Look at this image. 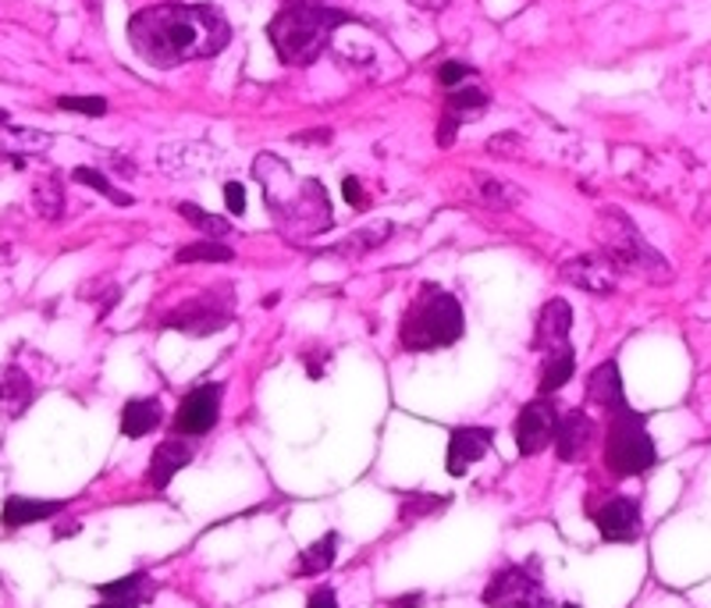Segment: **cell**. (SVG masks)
Instances as JSON below:
<instances>
[{
	"label": "cell",
	"mask_w": 711,
	"mask_h": 608,
	"mask_svg": "<svg viewBox=\"0 0 711 608\" xmlns=\"http://www.w3.org/2000/svg\"><path fill=\"white\" fill-rule=\"evenodd\" d=\"M71 181H79V186L97 189L100 196H108V200H111V203H118V207H132V196H129V192H121V189H114L111 181H108V175H100L97 167H71Z\"/></svg>",
	"instance_id": "31"
},
{
	"label": "cell",
	"mask_w": 711,
	"mask_h": 608,
	"mask_svg": "<svg viewBox=\"0 0 711 608\" xmlns=\"http://www.w3.org/2000/svg\"><path fill=\"white\" fill-rule=\"evenodd\" d=\"M232 261H235V253L218 239H200L175 253V264H232Z\"/></svg>",
	"instance_id": "25"
},
{
	"label": "cell",
	"mask_w": 711,
	"mask_h": 608,
	"mask_svg": "<svg viewBox=\"0 0 711 608\" xmlns=\"http://www.w3.org/2000/svg\"><path fill=\"white\" fill-rule=\"evenodd\" d=\"M474 75V68L470 65H463V60H445L442 68H437V82H442L445 89H456V86H463L466 79Z\"/></svg>",
	"instance_id": "34"
},
{
	"label": "cell",
	"mask_w": 711,
	"mask_h": 608,
	"mask_svg": "<svg viewBox=\"0 0 711 608\" xmlns=\"http://www.w3.org/2000/svg\"><path fill=\"white\" fill-rule=\"evenodd\" d=\"M474 186L480 203L488 210H516L523 203V189L509 186L502 178H491V175H474Z\"/></svg>",
	"instance_id": "24"
},
{
	"label": "cell",
	"mask_w": 711,
	"mask_h": 608,
	"mask_svg": "<svg viewBox=\"0 0 711 608\" xmlns=\"http://www.w3.org/2000/svg\"><path fill=\"white\" fill-rule=\"evenodd\" d=\"M335 555H338V534L335 530H327L324 538H316L310 549L299 552L292 576H321L324 570L335 566Z\"/></svg>",
	"instance_id": "23"
},
{
	"label": "cell",
	"mask_w": 711,
	"mask_h": 608,
	"mask_svg": "<svg viewBox=\"0 0 711 608\" xmlns=\"http://www.w3.org/2000/svg\"><path fill=\"white\" fill-rule=\"evenodd\" d=\"M569 331H573V307L566 299H548L537 313L531 349H537V353H552V349L569 342Z\"/></svg>",
	"instance_id": "16"
},
{
	"label": "cell",
	"mask_w": 711,
	"mask_h": 608,
	"mask_svg": "<svg viewBox=\"0 0 711 608\" xmlns=\"http://www.w3.org/2000/svg\"><path fill=\"white\" fill-rule=\"evenodd\" d=\"M573 374H577V353H573V345H558L552 353H544V363H541V377H537V395H555L563 391Z\"/></svg>",
	"instance_id": "21"
},
{
	"label": "cell",
	"mask_w": 711,
	"mask_h": 608,
	"mask_svg": "<svg viewBox=\"0 0 711 608\" xmlns=\"http://www.w3.org/2000/svg\"><path fill=\"white\" fill-rule=\"evenodd\" d=\"M516 143H520L516 135H495V140H488V150H491L495 157H498V154H502V157H512V150H509V146H516Z\"/></svg>",
	"instance_id": "39"
},
{
	"label": "cell",
	"mask_w": 711,
	"mask_h": 608,
	"mask_svg": "<svg viewBox=\"0 0 711 608\" xmlns=\"http://www.w3.org/2000/svg\"><path fill=\"white\" fill-rule=\"evenodd\" d=\"M595 527L601 541L609 544H633L644 530V516H641V501L630 495H615L595 512Z\"/></svg>",
	"instance_id": "11"
},
{
	"label": "cell",
	"mask_w": 711,
	"mask_h": 608,
	"mask_svg": "<svg viewBox=\"0 0 711 608\" xmlns=\"http://www.w3.org/2000/svg\"><path fill=\"white\" fill-rule=\"evenodd\" d=\"M129 43L146 65L178 68L218 57L232 43V25L210 4H160L132 14Z\"/></svg>",
	"instance_id": "1"
},
{
	"label": "cell",
	"mask_w": 711,
	"mask_h": 608,
	"mask_svg": "<svg viewBox=\"0 0 711 608\" xmlns=\"http://www.w3.org/2000/svg\"><path fill=\"white\" fill-rule=\"evenodd\" d=\"M558 402L552 395H537L534 402H526L516 423H512V438H516L520 455H537L555 442V428H558Z\"/></svg>",
	"instance_id": "10"
},
{
	"label": "cell",
	"mask_w": 711,
	"mask_h": 608,
	"mask_svg": "<svg viewBox=\"0 0 711 608\" xmlns=\"http://www.w3.org/2000/svg\"><path fill=\"white\" fill-rule=\"evenodd\" d=\"M484 108H488V93H484L480 86H456V89H448V97H445V114L452 118H470V114H480Z\"/></svg>",
	"instance_id": "28"
},
{
	"label": "cell",
	"mask_w": 711,
	"mask_h": 608,
	"mask_svg": "<svg viewBox=\"0 0 711 608\" xmlns=\"http://www.w3.org/2000/svg\"><path fill=\"white\" fill-rule=\"evenodd\" d=\"M658 463L655 438L647 434V420L630 402L609 413L604 434V469L612 477H641Z\"/></svg>",
	"instance_id": "6"
},
{
	"label": "cell",
	"mask_w": 711,
	"mask_h": 608,
	"mask_svg": "<svg viewBox=\"0 0 711 608\" xmlns=\"http://www.w3.org/2000/svg\"><path fill=\"white\" fill-rule=\"evenodd\" d=\"M97 595L100 601L93 608H143L149 595H154V584H149V576L140 570V573L118 576L111 584H100Z\"/></svg>",
	"instance_id": "17"
},
{
	"label": "cell",
	"mask_w": 711,
	"mask_h": 608,
	"mask_svg": "<svg viewBox=\"0 0 711 608\" xmlns=\"http://www.w3.org/2000/svg\"><path fill=\"white\" fill-rule=\"evenodd\" d=\"M221 395H224V385L210 382V385H200L192 388L186 399L178 402L175 417H171V431L178 438H203L218 428L221 420Z\"/></svg>",
	"instance_id": "9"
},
{
	"label": "cell",
	"mask_w": 711,
	"mask_h": 608,
	"mask_svg": "<svg viewBox=\"0 0 711 608\" xmlns=\"http://www.w3.org/2000/svg\"><path fill=\"white\" fill-rule=\"evenodd\" d=\"M4 146H14V167H22V154H43V150L51 146V135L43 132H33V129H4L0 135V150Z\"/></svg>",
	"instance_id": "29"
},
{
	"label": "cell",
	"mask_w": 711,
	"mask_h": 608,
	"mask_svg": "<svg viewBox=\"0 0 711 608\" xmlns=\"http://www.w3.org/2000/svg\"><path fill=\"white\" fill-rule=\"evenodd\" d=\"M192 463V445L186 438H168V442H160L149 455V466H146V484L154 491H164L168 484L175 480V474H181Z\"/></svg>",
	"instance_id": "15"
},
{
	"label": "cell",
	"mask_w": 711,
	"mask_h": 608,
	"mask_svg": "<svg viewBox=\"0 0 711 608\" xmlns=\"http://www.w3.org/2000/svg\"><path fill=\"white\" fill-rule=\"evenodd\" d=\"M164 420V406L160 399H129L125 409H121V434L140 442V438L154 434Z\"/></svg>",
	"instance_id": "22"
},
{
	"label": "cell",
	"mask_w": 711,
	"mask_h": 608,
	"mask_svg": "<svg viewBox=\"0 0 711 608\" xmlns=\"http://www.w3.org/2000/svg\"><path fill=\"white\" fill-rule=\"evenodd\" d=\"M459 125H463L459 118H452V114H442V125H437V135H434V140H437V146H442V150H448L452 143H456V132H459Z\"/></svg>",
	"instance_id": "35"
},
{
	"label": "cell",
	"mask_w": 711,
	"mask_h": 608,
	"mask_svg": "<svg viewBox=\"0 0 711 608\" xmlns=\"http://www.w3.org/2000/svg\"><path fill=\"white\" fill-rule=\"evenodd\" d=\"M307 608H342V605H338V595H335V587H316L313 595L307 598Z\"/></svg>",
	"instance_id": "38"
},
{
	"label": "cell",
	"mask_w": 711,
	"mask_h": 608,
	"mask_svg": "<svg viewBox=\"0 0 711 608\" xmlns=\"http://www.w3.org/2000/svg\"><path fill=\"white\" fill-rule=\"evenodd\" d=\"M595 242L601 256L609 261L619 275H633V278H652L665 281L673 278L669 261L641 235V228L633 224L623 210L615 207H601L595 218Z\"/></svg>",
	"instance_id": "5"
},
{
	"label": "cell",
	"mask_w": 711,
	"mask_h": 608,
	"mask_svg": "<svg viewBox=\"0 0 711 608\" xmlns=\"http://www.w3.org/2000/svg\"><path fill=\"white\" fill-rule=\"evenodd\" d=\"M423 595H402L399 601H391V608H420Z\"/></svg>",
	"instance_id": "40"
},
{
	"label": "cell",
	"mask_w": 711,
	"mask_h": 608,
	"mask_svg": "<svg viewBox=\"0 0 711 608\" xmlns=\"http://www.w3.org/2000/svg\"><path fill=\"white\" fill-rule=\"evenodd\" d=\"M33 399H36V388L25 377V371L19 367L0 371V420H19L33 406Z\"/></svg>",
	"instance_id": "20"
},
{
	"label": "cell",
	"mask_w": 711,
	"mask_h": 608,
	"mask_svg": "<svg viewBox=\"0 0 711 608\" xmlns=\"http://www.w3.org/2000/svg\"><path fill=\"white\" fill-rule=\"evenodd\" d=\"M68 501L60 498H25V495H11L4 501V512H0V523L4 530H22V527H33L43 520H54V516L65 509Z\"/></svg>",
	"instance_id": "18"
},
{
	"label": "cell",
	"mask_w": 711,
	"mask_h": 608,
	"mask_svg": "<svg viewBox=\"0 0 711 608\" xmlns=\"http://www.w3.org/2000/svg\"><path fill=\"white\" fill-rule=\"evenodd\" d=\"M33 207L43 221H57L65 214V189H60V178L47 175L33 186Z\"/></svg>",
	"instance_id": "26"
},
{
	"label": "cell",
	"mask_w": 711,
	"mask_h": 608,
	"mask_svg": "<svg viewBox=\"0 0 711 608\" xmlns=\"http://www.w3.org/2000/svg\"><path fill=\"white\" fill-rule=\"evenodd\" d=\"M558 275H563V281H569L573 288H584V292H591V296H612L619 270L598 253V256H573V261L558 267Z\"/></svg>",
	"instance_id": "13"
},
{
	"label": "cell",
	"mask_w": 711,
	"mask_h": 608,
	"mask_svg": "<svg viewBox=\"0 0 711 608\" xmlns=\"http://www.w3.org/2000/svg\"><path fill=\"white\" fill-rule=\"evenodd\" d=\"M495 445V431L491 428H452L448 431V455H445V469L452 477H466L470 466H477L484 455Z\"/></svg>",
	"instance_id": "12"
},
{
	"label": "cell",
	"mask_w": 711,
	"mask_h": 608,
	"mask_svg": "<svg viewBox=\"0 0 711 608\" xmlns=\"http://www.w3.org/2000/svg\"><path fill=\"white\" fill-rule=\"evenodd\" d=\"M466 317L459 299L445 292L437 285H423L416 299L410 302V310L402 313L399 324V342L406 353H437L463 339Z\"/></svg>",
	"instance_id": "4"
},
{
	"label": "cell",
	"mask_w": 711,
	"mask_h": 608,
	"mask_svg": "<svg viewBox=\"0 0 711 608\" xmlns=\"http://www.w3.org/2000/svg\"><path fill=\"white\" fill-rule=\"evenodd\" d=\"M253 175L264 189L267 214L292 239H316L324 235L335 214H331V196L321 178H299L281 157L260 154L253 164Z\"/></svg>",
	"instance_id": "2"
},
{
	"label": "cell",
	"mask_w": 711,
	"mask_h": 608,
	"mask_svg": "<svg viewBox=\"0 0 711 608\" xmlns=\"http://www.w3.org/2000/svg\"><path fill=\"white\" fill-rule=\"evenodd\" d=\"M388 235H391V224L381 221V224L359 228V232H356L353 239L338 242V246H331L327 253H335V256H363V253H370V250L381 246V242H388Z\"/></svg>",
	"instance_id": "27"
},
{
	"label": "cell",
	"mask_w": 711,
	"mask_h": 608,
	"mask_svg": "<svg viewBox=\"0 0 711 608\" xmlns=\"http://www.w3.org/2000/svg\"><path fill=\"white\" fill-rule=\"evenodd\" d=\"M57 108L60 111L100 118V114H108V100H103V97H57Z\"/></svg>",
	"instance_id": "33"
},
{
	"label": "cell",
	"mask_w": 711,
	"mask_h": 608,
	"mask_svg": "<svg viewBox=\"0 0 711 608\" xmlns=\"http://www.w3.org/2000/svg\"><path fill=\"white\" fill-rule=\"evenodd\" d=\"M595 420L584 413V409H569V413L558 417V428H555V455L563 463H577L580 455L591 449L595 442Z\"/></svg>",
	"instance_id": "14"
},
{
	"label": "cell",
	"mask_w": 711,
	"mask_h": 608,
	"mask_svg": "<svg viewBox=\"0 0 711 608\" xmlns=\"http://www.w3.org/2000/svg\"><path fill=\"white\" fill-rule=\"evenodd\" d=\"M178 214L186 218L192 228H200L203 235L218 239V242L232 235V221H229V218H221V214H210V210L196 207V203H178Z\"/></svg>",
	"instance_id": "30"
},
{
	"label": "cell",
	"mask_w": 711,
	"mask_h": 608,
	"mask_svg": "<svg viewBox=\"0 0 711 608\" xmlns=\"http://www.w3.org/2000/svg\"><path fill=\"white\" fill-rule=\"evenodd\" d=\"M587 402L601 406L604 413H612V409L626 406L623 377H619V363L615 360H604L601 367L591 371V377H587Z\"/></svg>",
	"instance_id": "19"
},
{
	"label": "cell",
	"mask_w": 711,
	"mask_h": 608,
	"mask_svg": "<svg viewBox=\"0 0 711 608\" xmlns=\"http://www.w3.org/2000/svg\"><path fill=\"white\" fill-rule=\"evenodd\" d=\"M480 598L488 608H555V598L548 595L537 570V559L495 570Z\"/></svg>",
	"instance_id": "7"
},
{
	"label": "cell",
	"mask_w": 711,
	"mask_h": 608,
	"mask_svg": "<svg viewBox=\"0 0 711 608\" xmlns=\"http://www.w3.org/2000/svg\"><path fill=\"white\" fill-rule=\"evenodd\" d=\"M232 321H235V292L229 285H221V288H207V292L186 299L178 310L164 317L160 324L171 331L196 334V339H207V334L232 328Z\"/></svg>",
	"instance_id": "8"
},
{
	"label": "cell",
	"mask_w": 711,
	"mask_h": 608,
	"mask_svg": "<svg viewBox=\"0 0 711 608\" xmlns=\"http://www.w3.org/2000/svg\"><path fill=\"white\" fill-rule=\"evenodd\" d=\"M342 192H345V200H349V207H356V210H363L367 207V192H363V186H359V178H345L342 181Z\"/></svg>",
	"instance_id": "37"
},
{
	"label": "cell",
	"mask_w": 711,
	"mask_h": 608,
	"mask_svg": "<svg viewBox=\"0 0 711 608\" xmlns=\"http://www.w3.org/2000/svg\"><path fill=\"white\" fill-rule=\"evenodd\" d=\"M224 203H229L232 214H242V210H246V192H242L238 181H224Z\"/></svg>",
	"instance_id": "36"
},
{
	"label": "cell",
	"mask_w": 711,
	"mask_h": 608,
	"mask_svg": "<svg viewBox=\"0 0 711 608\" xmlns=\"http://www.w3.org/2000/svg\"><path fill=\"white\" fill-rule=\"evenodd\" d=\"M448 498H437V495H413V498H402V509H399V520L410 523L420 520V516H431L437 509H445Z\"/></svg>",
	"instance_id": "32"
},
{
	"label": "cell",
	"mask_w": 711,
	"mask_h": 608,
	"mask_svg": "<svg viewBox=\"0 0 711 608\" xmlns=\"http://www.w3.org/2000/svg\"><path fill=\"white\" fill-rule=\"evenodd\" d=\"M349 22L353 14L327 8V0H285V8L267 25V40L281 65L307 68L327 51L335 29Z\"/></svg>",
	"instance_id": "3"
}]
</instances>
